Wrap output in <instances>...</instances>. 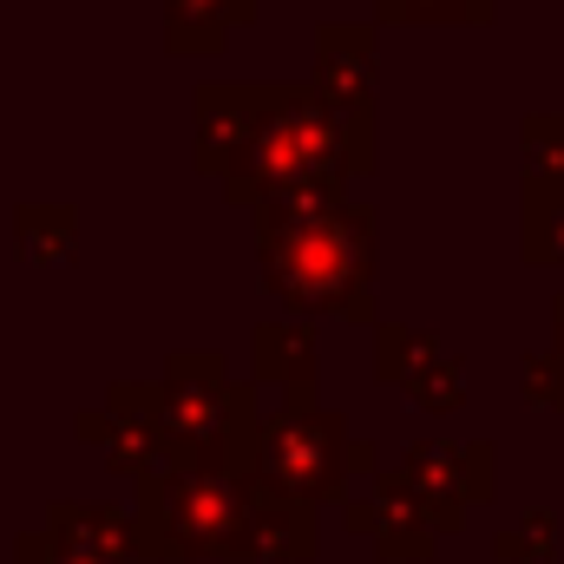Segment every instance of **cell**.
<instances>
[{
	"label": "cell",
	"mask_w": 564,
	"mask_h": 564,
	"mask_svg": "<svg viewBox=\"0 0 564 564\" xmlns=\"http://www.w3.org/2000/svg\"><path fill=\"white\" fill-rule=\"evenodd\" d=\"M315 375V328L308 322H263L257 328V381L308 388Z\"/></svg>",
	"instance_id": "cell-11"
},
{
	"label": "cell",
	"mask_w": 564,
	"mask_h": 564,
	"mask_svg": "<svg viewBox=\"0 0 564 564\" xmlns=\"http://www.w3.org/2000/svg\"><path fill=\"white\" fill-rule=\"evenodd\" d=\"M552 328H558L552 355H525V394H532V401H552V408H564V295L552 302Z\"/></svg>",
	"instance_id": "cell-16"
},
{
	"label": "cell",
	"mask_w": 564,
	"mask_h": 564,
	"mask_svg": "<svg viewBox=\"0 0 564 564\" xmlns=\"http://www.w3.org/2000/svg\"><path fill=\"white\" fill-rule=\"evenodd\" d=\"M308 552H315V512H308V499L276 492L270 479L250 473V512H243V545H237V558L302 564Z\"/></svg>",
	"instance_id": "cell-7"
},
{
	"label": "cell",
	"mask_w": 564,
	"mask_h": 564,
	"mask_svg": "<svg viewBox=\"0 0 564 564\" xmlns=\"http://www.w3.org/2000/svg\"><path fill=\"white\" fill-rule=\"evenodd\" d=\"M401 388H408L421 408H459V394H466V375H459V361H453V355H440V341H433L421 361L401 375Z\"/></svg>",
	"instance_id": "cell-15"
},
{
	"label": "cell",
	"mask_w": 564,
	"mask_h": 564,
	"mask_svg": "<svg viewBox=\"0 0 564 564\" xmlns=\"http://www.w3.org/2000/svg\"><path fill=\"white\" fill-rule=\"evenodd\" d=\"M525 250L532 263H564V171H532L525 184Z\"/></svg>",
	"instance_id": "cell-12"
},
{
	"label": "cell",
	"mask_w": 564,
	"mask_h": 564,
	"mask_svg": "<svg viewBox=\"0 0 564 564\" xmlns=\"http://www.w3.org/2000/svg\"><path fill=\"white\" fill-rule=\"evenodd\" d=\"M368 73H375V46H368V33H355V26H328V33H322V79H315V93H322L328 106L368 119Z\"/></svg>",
	"instance_id": "cell-10"
},
{
	"label": "cell",
	"mask_w": 564,
	"mask_h": 564,
	"mask_svg": "<svg viewBox=\"0 0 564 564\" xmlns=\"http://www.w3.org/2000/svg\"><path fill=\"white\" fill-rule=\"evenodd\" d=\"M46 539L53 545H126L132 552V512L73 499V506H53L46 512Z\"/></svg>",
	"instance_id": "cell-13"
},
{
	"label": "cell",
	"mask_w": 564,
	"mask_h": 564,
	"mask_svg": "<svg viewBox=\"0 0 564 564\" xmlns=\"http://www.w3.org/2000/svg\"><path fill=\"white\" fill-rule=\"evenodd\" d=\"M492 552H499V558H512V564L545 558V552H552V512H545V506H532L519 525H506V532L492 539Z\"/></svg>",
	"instance_id": "cell-17"
},
{
	"label": "cell",
	"mask_w": 564,
	"mask_h": 564,
	"mask_svg": "<svg viewBox=\"0 0 564 564\" xmlns=\"http://www.w3.org/2000/svg\"><path fill=\"white\" fill-rule=\"evenodd\" d=\"M257 93L263 86H204L197 93V164L204 171L237 164V151L250 139V119H257Z\"/></svg>",
	"instance_id": "cell-9"
},
{
	"label": "cell",
	"mask_w": 564,
	"mask_h": 564,
	"mask_svg": "<svg viewBox=\"0 0 564 564\" xmlns=\"http://www.w3.org/2000/svg\"><path fill=\"white\" fill-rule=\"evenodd\" d=\"M355 466H375V446L355 440L335 408H322L308 388H282L276 414H257V446H250V473L270 479L276 492L295 499H335L348 486Z\"/></svg>",
	"instance_id": "cell-3"
},
{
	"label": "cell",
	"mask_w": 564,
	"mask_h": 564,
	"mask_svg": "<svg viewBox=\"0 0 564 564\" xmlns=\"http://www.w3.org/2000/svg\"><path fill=\"white\" fill-rule=\"evenodd\" d=\"M492 0H381V13H401V20H479Z\"/></svg>",
	"instance_id": "cell-19"
},
{
	"label": "cell",
	"mask_w": 564,
	"mask_h": 564,
	"mask_svg": "<svg viewBox=\"0 0 564 564\" xmlns=\"http://www.w3.org/2000/svg\"><path fill=\"white\" fill-rule=\"evenodd\" d=\"M13 237H20V257L53 263V257H66V250H73L79 217H73L66 204H33V210H20V217H13Z\"/></svg>",
	"instance_id": "cell-14"
},
{
	"label": "cell",
	"mask_w": 564,
	"mask_h": 564,
	"mask_svg": "<svg viewBox=\"0 0 564 564\" xmlns=\"http://www.w3.org/2000/svg\"><path fill=\"white\" fill-rule=\"evenodd\" d=\"M158 414L177 453L217 459V466H250L257 446V394L250 381H230V368L204 348L171 355L164 381H158Z\"/></svg>",
	"instance_id": "cell-4"
},
{
	"label": "cell",
	"mask_w": 564,
	"mask_h": 564,
	"mask_svg": "<svg viewBox=\"0 0 564 564\" xmlns=\"http://www.w3.org/2000/svg\"><path fill=\"white\" fill-rule=\"evenodd\" d=\"M525 144H532V171H564V119H532Z\"/></svg>",
	"instance_id": "cell-20"
},
{
	"label": "cell",
	"mask_w": 564,
	"mask_h": 564,
	"mask_svg": "<svg viewBox=\"0 0 564 564\" xmlns=\"http://www.w3.org/2000/svg\"><path fill=\"white\" fill-rule=\"evenodd\" d=\"M368 532H381V552L388 558H426L433 539L453 532V525L426 506L401 473H375V525Z\"/></svg>",
	"instance_id": "cell-8"
},
{
	"label": "cell",
	"mask_w": 564,
	"mask_h": 564,
	"mask_svg": "<svg viewBox=\"0 0 564 564\" xmlns=\"http://www.w3.org/2000/svg\"><path fill=\"white\" fill-rule=\"evenodd\" d=\"M426 348H433V335L408 328V322H388V328H381V348H375V355H381V361H375V368H381V381H401Z\"/></svg>",
	"instance_id": "cell-18"
},
{
	"label": "cell",
	"mask_w": 564,
	"mask_h": 564,
	"mask_svg": "<svg viewBox=\"0 0 564 564\" xmlns=\"http://www.w3.org/2000/svg\"><path fill=\"white\" fill-rule=\"evenodd\" d=\"M79 433H86V440H99V446H106V459H112V473H132V479L158 473V466L177 453V446H171V433H164V414H158V388H144V381L112 388V401H106L99 414H86Z\"/></svg>",
	"instance_id": "cell-6"
},
{
	"label": "cell",
	"mask_w": 564,
	"mask_h": 564,
	"mask_svg": "<svg viewBox=\"0 0 564 564\" xmlns=\"http://www.w3.org/2000/svg\"><path fill=\"white\" fill-rule=\"evenodd\" d=\"M250 512V466L171 453L139 479L132 558H237Z\"/></svg>",
	"instance_id": "cell-2"
},
{
	"label": "cell",
	"mask_w": 564,
	"mask_h": 564,
	"mask_svg": "<svg viewBox=\"0 0 564 564\" xmlns=\"http://www.w3.org/2000/svg\"><path fill=\"white\" fill-rule=\"evenodd\" d=\"M263 230V282L295 308H341L355 322L375 315V224L355 204H302L257 217Z\"/></svg>",
	"instance_id": "cell-1"
},
{
	"label": "cell",
	"mask_w": 564,
	"mask_h": 564,
	"mask_svg": "<svg viewBox=\"0 0 564 564\" xmlns=\"http://www.w3.org/2000/svg\"><path fill=\"white\" fill-rule=\"evenodd\" d=\"M394 473L421 492L446 525H459L466 506L492 499V446L486 440H414Z\"/></svg>",
	"instance_id": "cell-5"
}]
</instances>
